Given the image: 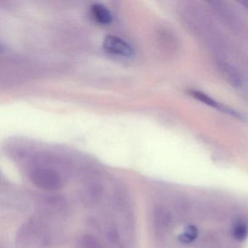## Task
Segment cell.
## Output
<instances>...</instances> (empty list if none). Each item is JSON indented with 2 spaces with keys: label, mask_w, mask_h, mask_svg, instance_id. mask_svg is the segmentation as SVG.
Masks as SVG:
<instances>
[{
  "label": "cell",
  "mask_w": 248,
  "mask_h": 248,
  "mask_svg": "<svg viewBox=\"0 0 248 248\" xmlns=\"http://www.w3.org/2000/svg\"><path fill=\"white\" fill-rule=\"evenodd\" d=\"M47 228L41 220L31 218L21 226L16 238V248H43L48 243Z\"/></svg>",
  "instance_id": "6da1fadb"
},
{
  "label": "cell",
  "mask_w": 248,
  "mask_h": 248,
  "mask_svg": "<svg viewBox=\"0 0 248 248\" xmlns=\"http://www.w3.org/2000/svg\"><path fill=\"white\" fill-rule=\"evenodd\" d=\"M29 178L35 186L46 191H58L64 184L62 175L50 168H34L30 171Z\"/></svg>",
  "instance_id": "7a4b0ae2"
},
{
  "label": "cell",
  "mask_w": 248,
  "mask_h": 248,
  "mask_svg": "<svg viewBox=\"0 0 248 248\" xmlns=\"http://www.w3.org/2000/svg\"><path fill=\"white\" fill-rule=\"evenodd\" d=\"M104 186L98 182L88 183L82 187L79 193V200L86 207L96 205L104 195Z\"/></svg>",
  "instance_id": "3957f363"
},
{
  "label": "cell",
  "mask_w": 248,
  "mask_h": 248,
  "mask_svg": "<svg viewBox=\"0 0 248 248\" xmlns=\"http://www.w3.org/2000/svg\"><path fill=\"white\" fill-rule=\"evenodd\" d=\"M103 47L108 53L116 56L131 57L134 54V50L128 43L115 36H107L104 39Z\"/></svg>",
  "instance_id": "277c9868"
},
{
  "label": "cell",
  "mask_w": 248,
  "mask_h": 248,
  "mask_svg": "<svg viewBox=\"0 0 248 248\" xmlns=\"http://www.w3.org/2000/svg\"><path fill=\"white\" fill-rule=\"evenodd\" d=\"M188 94L191 97L197 100V101H200V102L205 104V105L219 110V111H222V112L229 114V115L232 116V117H235V118H237L241 120H245V117L242 114H241L240 113L238 112L237 111L233 109V108H229V107L217 102L216 100L211 98L210 95H207V94L202 92V91H197V90H190L188 91Z\"/></svg>",
  "instance_id": "5b68a950"
},
{
  "label": "cell",
  "mask_w": 248,
  "mask_h": 248,
  "mask_svg": "<svg viewBox=\"0 0 248 248\" xmlns=\"http://www.w3.org/2000/svg\"><path fill=\"white\" fill-rule=\"evenodd\" d=\"M153 223L158 232L160 233L168 232L172 226V215L165 207H156L153 212Z\"/></svg>",
  "instance_id": "8992f818"
},
{
  "label": "cell",
  "mask_w": 248,
  "mask_h": 248,
  "mask_svg": "<svg viewBox=\"0 0 248 248\" xmlns=\"http://www.w3.org/2000/svg\"><path fill=\"white\" fill-rule=\"evenodd\" d=\"M218 68L222 76L228 83L233 88H239L242 85V79L240 74L233 66L226 62H221L218 63Z\"/></svg>",
  "instance_id": "52a82bcc"
},
{
  "label": "cell",
  "mask_w": 248,
  "mask_h": 248,
  "mask_svg": "<svg viewBox=\"0 0 248 248\" xmlns=\"http://www.w3.org/2000/svg\"><path fill=\"white\" fill-rule=\"evenodd\" d=\"M91 14L94 19L101 24H108L112 21L109 10L102 4H93L91 6Z\"/></svg>",
  "instance_id": "ba28073f"
},
{
  "label": "cell",
  "mask_w": 248,
  "mask_h": 248,
  "mask_svg": "<svg viewBox=\"0 0 248 248\" xmlns=\"http://www.w3.org/2000/svg\"><path fill=\"white\" fill-rule=\"evenodd\" d=\"M78 248H105L99 241L91 234L81 235L77 240Z\"/></svg>",
  "instance_id": "9c48e42d"
},
{
  "label": "cell",
  "mask_w": 248,
  "mask_h": 248,
  "mask_svg": "<svg viewBox=\"0 0 248 248\" xmlns=\"http://www.w3.org/2000/svg\"><path fill=\"white\" fill-rule=\"evenodd\" d=\"M232 233L236 240H245L248 236V223L243 220H237L233 226Z\"/></svg>",
  "instance_id": "30bf717a"
},
{
  "label": "cell",
  "mask_w": 248,
  "mask_h": 248,
  "mask_svg": "<svg viewBox=\"0 0 248 248\" xmlns=\"http://www.w3.org/2000/svg\"><path fill=\"white\" fill-rule=\"evenodd\" d=\"M198 236V230L194 226H189L186 229L185 232L179 236V240L184 243L192 242Z\"/></svg>",
  "instance_id": "8fae6325"
},
{
  "label": "cell",
  "mask_w": 248,
  "mask_h": 248,
  "mask_svg": "<svg viewBox=\"0 0 248 248\" xmlns=\"http://www.w3.org/2000/svg\"><path fill=\"white\" fill-rule=\"evenodd\" d=\"M107 239L114 248H124L120 231L117 229H111L107 233Z\"/></svg>",
  "instance_id": "7c38bea8"
},
{
  "label": "cell",
  "mask_w": 248,
  "mask_h": 248,
  "mask_svg": "<svg viewBox=\"0 0 248 248\" xmlns=\"http://www.w3.org/2000/svg\"><path fill=\"white\" fill-rule=\"evenodd\" d=\"M241 5H243L245 8L248 10V1H242L240 2Z\"/></svg>",
  "instance_id": "4fadbf2b"
}]
</instances>
